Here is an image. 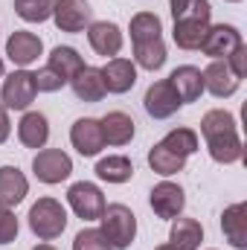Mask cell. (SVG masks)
<instances>
[{"label":"cell","instance_id":"6da1fadb","mask_svg":"<svg viewBox=\"0 0 247 250\" xmlns=\"http://www.w3.org/2000/svg\"><path fill=\"white\" fill-rule=\"evenodd\" d=\"M172 18H175V32H172L175 44L181 50H198L201 41L206 38V29L212 26L209 0H175Z\"/></svg>","mask_w":247,"mask_h":250},{"label":"cell","instance_id":"7a4b0ae2","mask_svg":"<svg viewBox=\"0 0 247 250\" xmlns=\"http://www.w3.org/2000/svg\"><path fill=\"white\" fill-rule=\"evenodd\" d=\"M67 227V209L56 198H38L29 207V230L41 239V242H53L59 239Z\"/></svg>","mask_w":247,"mask_h":250},{"label":"cell","instance_id":"3957f363","mask_svg":"<svg viewBox=\"0 0 247 250\" xmlns=\"http://www.w3.org/2000/svg\"><path fill=\"white\" fill-rule=\"evenodd\" d=\"M99 221H102V236L111 242L114 250L131 248L137 236V215L125 204H105V212Z\"/></svg>","mask_w":247,"mask_h":250},{"label":"cell","instance_id":"277c9868","mask_svg":"<svg viewBox=\"0 0 247 250\" xmlns=\"http://www.w3.org/2000/svg\"><path fill=\"white\" fill-rule=\"evenodd\" d=\"M35 76L29 70H15L12 76H6L3 90H0V102L6 111H26L35 102Z\"/></svg>","mask_w":247,"mask_h":250},{"label":"cell","instance_id":"5b68a950","mask_svg":"<svg viewBox=\"0 0 247 250\" xmlns=\"http://www.w3.org/2000/svg\"><path fill=\"white\" fill-rule=\"evenodd\" d=\"M67 201L73 207V212L84 221H99L102 212H105V195L96 184H87V181H79L67 189Z\"/></svg>","mask_w":247,"mask_h":250},{"label":"cell","instance_id":"8992f818","mask_svg":"<svg viewBox=\"0 0 247 250\" xmlns=\"http://www.w3.org/2000/svg\"><path fill=\"white\" fill-rule=\"evenodd\" d=\"M32 172H35V178L41 184L53 187V184H62V181H67L73 175V160H70V154H64L62 148H44V151L35 154Z\"/></svg>","mask_w":247,"mask_h":250},{"label":"cell","instance_id":"52a82bcc","mask_svg":"<svg viewBox=\"0 0 247 250\" xmlns=\"http://www.w3.org/2000/svg\"><path fill=\"white\" fill-rule=\"evenodd\" d=\"M181 96H178V90L169 84V79H163V82H154L148 90H145V99H143V108H145V114L151 117V120H169V117H175L178 111H181Z\"/></svg>","mask_w":247,"mask_h":250},{"label":"cell","instance_id":"ba28073f","mask_svg":"<svg viewBox=\"0 0 247 250\" xmlns=\"http://www.w3.org/2000/svg\"><path fill=\"white\" fill-rule=\"evenodd\" d=\"M242 32L233 26V23H215L206 29V38L201 41V53L209 56V59H227L236 47H242Z\"/></svg>","mask_w":247,"mask_h":250},{"label":"cell","instance_id":"9c48e42d","mask_svg":"<svg viewBox=\"0 0 247 250\" xmlns=\"http://www.w3.org/2000/svg\"><path fill=\"white\" fill-rule=\"evenodd\" d=\"M70 143L82 157H96L105 148V137H102V125L93 117H82L70 128Z\"/></svg>","mask_w":247,"mask_h":250},{"label":"cell","instance_id":"30bf717a","mask_svg":"<svg viewBox=\"0 0 247 250\" xmlns=\"http://www.w3.org/2000/svg\"><path fill=\"white\" fill-rule=\"evenodd\" d=\"M201 76H204V90H209L215 99L233 96V93L239 90V84H242V79L230 70V64L224 62V59H212L209 67H206Z\"/></svg>","mask_w":247,"mask_h":250},{"label":"cell","instance_id":"8fae6325","mask_svg":"<svg viewBox=\"0 0 247 250\" xmlns=\"http://www.w3.org/2000/svg\"><path fill=\"white\" fill-rule=\"evenodd\" d=\"M90 3L87 0H56L53 9V21L62 32H82L84 26H90Z\"/></svg>","mask_w":247,"mask_h":250},{"label":"cell","instance_id":"7c38bea8","mask_svg":"<svg viewBox=\"0 0 247 250\" xmlns=\"http://www.w3.org/2000/svg\"><path fill=\"white\" fill-rule=\"evenodd\" d=\"M41 53H44V44H41V38H38L35 32L15 29V32L9 35V41H6V56H9V62L18 64L21 70L29 67L32 62H38Z\"/></svg>","mask_w":247,"mask_h":250},{"label":"cell","instance_id":"4fadbf2b","mask_svg":"<svg viewBox=\"0 0 247 250\" xmlns=\"http://www.w3.org/2000/svg\"><path fill=\"white\" fill-rule=\"evenodd\" d=\"M148 201H151V209H154L160 218H166V221H175L186 207L184 189L178 187V184H172V181L157 184V187L151 189V198H148Z\"/></svg>","mask_w":247,"mask_h":250},{"label":"cell","instance_id":"5bb4252c","mask_svg":"<svg viewBox=\"0 0 247 250\" xmlns=\"http://www.w3.org/2000/svg\"><path fill=\"white\" fill-rule=\"evenodd\" d=\"M87 41L99 56H105V59L114 56L117 59V53L123 50V29L111 21H96V23L87 26Z\"/></svg>","mask_w":247,"mask_h":250},{"label":"cell","instance_id":"9a60e30c","mask_svg":"<svg viewBox=\"0 0 247 250\" xmlns=\"http://www.w3.org/2000/svg\"><path fill=\"white\" fill-rule=\"evenodd\" d=\"M102 82L108 93H128L137 84V64L131 59H111L102 67Z\"/></svg>","mask_w":247,"mask_h":250},{"label":"cell","instance_id":"2e32d148","mask_svg":"<svg viewBox=\"0 0 247 250\" xmlns=\"http://www.w3.org/2000/svg\"><path fill=\"white\" fill-rule=\"evenodd\" d=\"M70 87L76 93V99L82 102H99L108 90H105V82H102V70L99 67H90L84 64L73 79H70Z\"/></svg>","mask_w":247,"mask_h":250},{"label":"cell","instance_id":"e0dca14e","mask_svg":"<svg viewBox=\"0 0 247 250\" xmlns=\"http://www.w3.org/2000/svg\"><path fill=\"white\" fill-rule=\"evenodd\" d=\"M18 140L26 148H44L50 140V123L41 111H26L18 123Z\"/></svg>","mask_w":247,"mask_h":250},{"label":"cell","instance_id":"ac0fdd59","mask_svg":"<svg viewBox=\"0 0 247 250\" xmlns=\"http://www.w3.org/2000/svg\"><path fill=\"white\" fill-rule=\"evenodd\" d=\"M206 148H209V157L215 163H224V166L242 160V154H245V146H242L239 131H224V134L206 137Z\"/></svg>","mask_w":247,"mask_h":250},{"label":"cell","instance_id":"d6986e66","mask_svg":"<svg viewBox=\"0 0 247 250\" xmlns=\"http://www.w3.org/2000/svg\"><path fill=\"white\" fill-rule=\"evenodd\" d=\"M29 192V184L18 166H0V207H18Z\"/></svg>","mask_w":247,"mask_h":250},{"label":"cell","instance_id":"ffe728a7","mask_svg":"<svg viewBox=\"0 0 247 250\" xmlns=\"http://www.w3.org/2000/svg\"><path fill=\"white\" fill-rule=\"evenodd\" d=\"M99 125H102L105 146H125L134 140V120L125 111H108L99 120Z\"/></svg>","mask_w":247,"mask_h":250},{"label":"cell","instance_id":"44dd1931","mask_svg":"<svg viewBox=\"0 0 247 250\" xmlns=\"http://www.w3.org/2000/svg\"><path fill=\"white\" fill-rule=\"evenodd\" d=\"M221 230L236 250L247 248V204H233L221 215Z\"/></svg>","mask_w":247,"mask_h":250},{"label":"cell","instance_id":"7402d4cb","mask_svg":"<svg viewBox=\"0 0 247 250\" xmlns=\"http://www.w3.org/2000/svg\"><path fill=\"white\" fill-rule=\"evenodd\" d=\"M169 84L178 90V96H181V102H195V99H201V93H204V76H201V70L198 67H192V64H184V67H178L172 76H169Z\"/></svg>","mask_w":247,"mask_h":250},{"label":"cell","instance_id":"603a6c76","mask_svg":"<svg viewBox=\"0 0 247 250\" xmlns=\"http://www.w3.org/2000/svg\"><path fill=\"white\" fill-rule=\"evenodd\" d=\"M204 242V227L195 218H175L172 233H169V245L175 250H198Z\"/></svg>","mask_w":247,"mask_h":250},{"label":"cell","instance_id":"cb8c5ba5","mask_svg":"<svg viewBox=\"0 0 247 250\" xmlns=\"http://www.w3.org/2000/svg\"><path fill=\"white\" fill-rule=\"evenodd\" d=\"M47 67L62 79V82H67L70 84V79L84 67V59L73 50V47H56L53 53H50V62H47Z\"/></svg>","mask_w":247,"mask_h":250},{"label":"cell","instance_id":"d4e9b609","mask_svg":"<svg viewBox=\"0 0 247 250\" xmlns=\"http://www.w3.org/2000/svg\"><path fill=\"white\" fill-rule=\"evenodd\" d=\"M148 166H151V172H157V175L169 178V175L184 172L186 157L175 154V151H172V148H166L163 143H157V146H151V148H148Z\"/></svg>","mask_w":247,"mask_h":250},{"label":"cell","instance_id":"484cf974","mask_svg":"<svg viewBox=\"0 0 247 250\" xmlns=\"http://www.w3.org/2000/svg\"><path fill=\"white\" fill-rule=\"evenodd\" d=\"M96 175L108 184H128L134 178V163L123 154H111L96 163Z\"/></svg>","mask_w":247,"mask_h":250},{"label":"cell","instance_id":"4316f807","mask_svg":"<svg viewBox=\"0 0 247 250\" xmlns=\"http://www.w3.org/2000/svg\"><path fill=\"white\" fill-rule=\"evenodd\" d=\"M163 38V23L154 12H137L131 18V44H143V41H154Z\"/></svg>","mask_w":247,"mask_h":250},{"label":"cell","instance_id":"83f0119b","mask_svg":"<svg viewBox=\"0 0 247 250\" xmlns=\"http://www.w3.org/2000/svg\"><path fill=\"white\" fill-rule=\"evenodd\" d=\"M134 62L140 64L143 70H151V73L160 70L166 64V44H163V38L134 44Z\"/></svg>","mask_w":247,"mask_h":250},{"label":"cell","instance_id":"f1b7e54d","mask_svg":"<svg viewBox=\"0 0 247 250\" xmlns=\"http://www.w3.org/2000/svg\"><path fill=\"white\" fill-rule=\"evenodd\" d=\"M56 0H15V15L26 23H41L53 18Z\"/></svg>","mask_w":247,"mask_h":250},{"label":"cell","instance_id":"f546056e","mask_svg":"<svg viewBox=\"0 0 247 250\" xmlns=\"http://www.w3.org/2000/svg\"><path fill=\"white\" fill-rule=\"evenodd\" d=\"M160 143H163L166 148H172L175 154H181V157H189V154L198 151V134H195L192 128H172Z\"/></svg>","mask_w":247,"mask_h":250},{"label":"cell","instance_id":"4dcf8cb0","mask_svg":"<svg viewBox=\"0 0 247 250\" xmlns=\"http://www.w3.org/2000/svg\"><path fill=\"white\" fill-rule=\"evenodd\" d=\"M224 131H236V117L224 108H215V111H206L204 120H201V134L204 140L212 137V134H224Z\"/></svg>","mask_w":247,"mask_h":250},{"label":"cell","instance_id":"1f68e13d","mask_svg":"<svg viewBox=\"0 0 247 250\" xmlns=\"http://www.w3.org/2000/svg\"><path fill=\"white\" fill-rule=\"evenodd\" d=\"M73 250H114V248H111V242L102 236V230L87 227V230L76 233V239H73Z\"/></svg>","mask_w":247,"mask_h":250},{"label":"cell","instance_id":"d6a6232c","mask_svg":"<svg viewBox=\"0 0 247 250\" xmlns=\"http://www.w3.org/2000/svg\"><path fill=\"white\" fill-rule=\"evenodd\" d=\"M18 218H15V212L12 209H6V207H0V245H9V242H15L18 239Z\"/></svg>","mask_w":247,"mask_h":250},{"label":"cell","instance_id":"836d02e7","mask_svg":"<svg viewBox=\"0 0 247 250\" xmlns=\"http://www.w3.org/2000/svg\"><path fill=\"white\" fill-rule=\"evenodd\" d=\"M35 76V87L41 90V93H56V90H62L67 82H62L50 67H44V70H38V73H32Z\"/></svg>","mask_w":247,"mask_h":250},{"label":"cell","instance_id":"e575fe53","mask_svg":"<svg viewBox=\"0 0 247 250\" xmlns=\"http://www.w3.org/2000/svg\"><path fill=\"white\" fill-rule=\"evenodd\" d=\"M224 62L230 64V70H233L239 79H245V73H247V47H245V44H242V47H236Z\"/></svg>","mask_w":247,"mask_h":250},{"label":"cell","instance_id":"d590c367","mask_svg":"<svg viewBox=\"0 0 247 250\" xmlns=\"http://www.w3.org/2000/svg\"><path fill=\"white\" fill-rule=\"evenodd\" d=\"M9 134H12V123H9V114H6V108L0 105V146L9 140Z\"/></svg>","mask_w":247,"mask_h":250},{"label":"cell","instance_id":"8d00e7d4","mask_svg":"<svg viewBox=\"0 0 247 250\" xmlns=\"http://www.w3.org/2000/svg\"><path fill=\"white\" fill-rule=\"evenodd\" d=\"M32 250H56V248H53V245H35Z\"/></svg>","mask_w":247,"mask_h":250},{"label":"cell","instance_id":"74e56055","mask_svg":"<svg viewBox=\"0 0 247 250\" xmlns=\"http://www.w3.org/2000/svg\"><path fill=\"white\" fill-rule=\"evenodd\" d=\"M154 250H175L172 245H160V248H154Z\"/></svg>","mask_w":247,"mask_h":250},{"label":"cell","instance_id":"f35d334b","mask_svg":"<svg viewBox=\"0 0 247 250\" xmlns=\"http://www.w3.org/2000/svg\"><path fill=\"white\" fill-rule=\"evenodd\" d=\"M0 76H3V56H0Z\"/></svg>","mask_w":247,"mask_h":250},{"label":"cell","instance_id":"ab89813d","mask_svg":"<svg viewBox=\"0 0 247 250\" xmlns=\"http://www.w3.org/2000/svg\"><path fill=\"white\" fill-rule=\"evenodd\" d=\"M227 3H239V0H227Z\"/></svg>","mask_w":247,"mask_h":250},{"label":"cell","instance_id":"60d3db41","mask_svg":"<svg viewBox=\"0 0 247 250\" xmlns=\"http://www.w3.org/2000/svg\"><path fill=\"white\" fill-rule=\"evenodd\" d=\"M172 3H175V0H172Z\"/></svg>","mask_w":247,"mask_h":250}]
</instances>
